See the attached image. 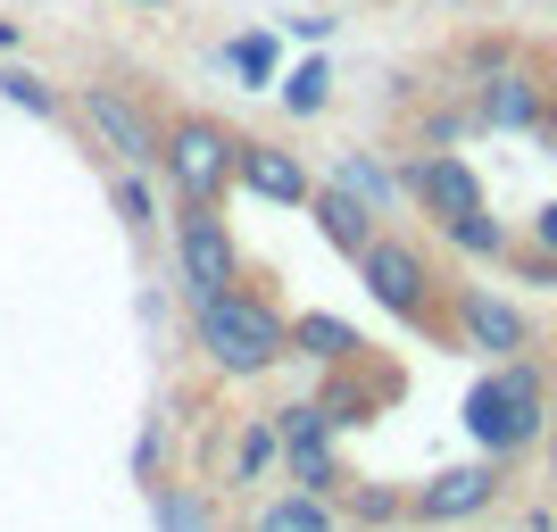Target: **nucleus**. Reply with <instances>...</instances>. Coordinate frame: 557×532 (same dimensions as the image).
<instances>
[{"instance_id":"obj_1","label":"nucleus","mask_w":557,"mask_h":532,"mask_svg":"<svg viewBox=\"0 0 557 532\" xmlns=\"http://www.w3.org/2000/svg\"><path fill=\"white\" fill-rule=\"evenodd\" d=\"M191 333H200V358H209L225 383H258L267 367L292 358V317H283L267 292H250V283L191 300Z\"/></svg>"},{"instance_id":"obj_2","label":"nucleus","mask_w":557,"mask_h":532,"mask_svg":"<svg viewBox=\"0 0 557 532\" xmlns=\"http://www.w3.org/2000/svg\"><path fill=\"white\" fill-rule=\"evenodd\" d=\"M466 433L483 441V458H516V449H533L549 433V374L516 349L499 367L466 392Z\"/></svg>"},{"instance_id":"obj_3","label":"nucleus","mask_w":557,"mask_h":532,"mask_svg":"<svg viewBox=\"0 0 557 532\" xmlns=\"http://www.w3.org/2000/svg\"><path fill=\"white\" fill-rule=\"evenodd\" d=\"M233 159H242V134L216 125V116H200V109H184V116L159 125V166L175 175L184 200H225L233 191Z\"/></svg>"},{"instance_id":"obj_4","label":"nucleus","mask_w":557,"mask_h":532,"mask_svg":"<svg viewBox=\"0 0 557 532\" xmlns=\"http://www.w3.org/2000/svg\"><path fill=\"white\" fill-rule=\"evenodd\" d=\"M358 283H367L374 308H392L399 324H442V292H433V267H424L417 242L374 233L367 250H358Z\"/></svg>"},{"instance_id":"obj_5","label":"nucleus","mask_w":557,"mask_h":532,"mask_svg":"<svg viewBox=\"0 0 557 532\" xmlns=\"http://www.w3.org/2000/svg\"><path fill=\"white\" fill-rule=\"evenodd\" d=\"M75 125H84L92 150H109L116 166H150L159 159V116L141 109L125 84H84V92H75Z\"/></svg>"},{"instance_id":"obj_6","label":"nucleus","mask_w":557,"mask_h":532,"mask_svg":"<svg viewBox=\"0 0 557 532\" xmlns=\"http://www.w3.org/2000/svg\"><path fill=\"white\" fill-rule=\"evenodd\" d=\"M175 267H184L191 300L242 283V250H233V225L216 216V200H184V216H175Z\"/></svg>"},{"instance_id":"obj_7","label":"nucleus","mask_w":557,"mask_h":532,"mask_svg":"<svg viewBox=\"0 0 557 532\" xmlns=\"http://www.w3.org/2000/svg\"><path fill=\"white\" fill-rule=\"evenodd\" d=\"M499 491H508L499 458H474V466H449V474H433V483L408 499V516H417V524H466V516H483Z\"/></svg>"},{"instance_id":"obj_8","label":"nucleus","mask_w":557,"mask_h":532,"mask_svg":"<svg viewBox=\"0 0 557 532\" xmlns=\"http://www.w3.org/2000/svg\"><path fill=\"white\" fill-rule=\"evenodd\" d=\"M474 116H483L491 134H541L549 125V84L533 67H491L474 84Z\"/></svg>"},{"instance_id":"obj_9","label":"nucleus","mask_w":557,"mask_h":532,"mask_svg":"<svg viewBox=\"0 0 557 532\" xmlns=\"http://www.w3.org/2000/svg\"><path fill=\"white\" fill-rule=\"evenodd\" d=\"M399 191H408V200H417L433 225H449V216H466V209H483V184H474V166L449 159V150H424V159H408Z\"/></svg>"},{"instance_id":"obj_10","label":"nucleus","mask_w":557,"mask_h":532,"mask_svg":"<svg viewBox=\"0 0 557 532\" xmlns=\"http://www.w3.org/2000/svg\"><path fill=\"white\" fill-rule=\"evenodd\" d=\"M449 324H458V342L483 349V358H516V349H533V317H524L516 300H499V292H458Z\"/></svg>"},{"instance_id":"obj_11","label":"nucleus","mask_w":557,"mask_h":532,"mask_svg":"<svg viewBox=\"0 0 557 532\" xmlns=\"http://www.w3.org/2000/svg\"><path fill=\"white\" fill-rule=\"evenodd\" d=\"M233 184L258 191V200H275V209H308V166L292 159V150H275V141H242V159H233Z\"/></svg>"},{"instance_id":"obj_12","label":"nucleus","mask_w":557,"mask_h":532,"mask_svg":"<svg viewBox=\"0 0 557 532\" xmlns=\"http://www.w3.org/2000/svg\"><path fill=\"white\" fill-rule=\"evenodd\" d=\"M308 216H317V233H325V242H333L342 258H358V250L374 242V233H383V225H374V209H367V200H358L349 184H325V191H308Z\"/></svg>"},{"instance_id":"obj_13","label":"nucleus","mask_w":557,"mask_h":532,"mask_svg":"<svg viewBox=\"0 0 557 532\" xmlns=\"http://www.w3.org/2000/svg\"><path fill=\"white\" fill-rule=\"evenodd\" d=\"M292 349L300 358H317V367H358V333H349L342 317H292Z\"/></svg>"},{"instance_id":"obj_14","label":"nucleus","mask_w":557,"mask_h":532,"mask_svg":"<svg viewBox=\"0 0 557 532\" xmlns=\"http://www.w3.org/2000/svg\"><path fill=\"white\" fill-rule=\"evenodd\" d=\"M283 458H292V483H300L308 499H333V491L349 483V474H342V458H333V441H292Z\"/></svg>"},{"instance_id":"obj_15","label":"nucleus","mask_w":557,"mask_h":532,"mask_svg":"<svg viewBox=\"0 0 557 532\" xmlns=\"http://www.w3.org/2000/svg\"><path fill=\"white\" fill-rule=\"evenodd\" d=\"M150 508H159V532H216L209 499L191 483H150Z\"/></svg>"},{"instance_id":"obj_16","label":"nucleus","mask_w":557,"mask_h":532,"mask_svg":"<svg viewBox=\"0 0 557 532\" xmlns=\"http://www.w3.org/2000/svg\"><path fill=\"white\" fill-rule=\"evenodd\" d=\"M449 242H458V250L466 258H508V225H499V216H491V209H466V216H449Z\"/></svg>"},{"instance_id":"obj_17","label":"nucleus","mask_w":557,"mask_h":532,"mask_svg":"<svg viewBox=\"0 0 557 532\" xmlns=\"http://www.w3.org/2000/svg\"><path fill=\"white\" fill-rule=\"evenodd\" d=\"M250 532H333V516H325V499L292 491V499H275V508H258Z\"/></svg>"},{"instance_id":"obj_18","label":"nucleus","mask_w":557,"mask_h":532,"mask_svg":"<svg viewBox=\"0 0 557 532\" xmlns=\"http://www.w3.org/2000/svg\"><path fill=\"white\" fill-rule=\"evenodd\" d=\"M0 100L25 109V116H59V109H67V100L50 92V75H34V67H0Z\"/></svg>"},{"instance_id":"obj_19","label":"nucleus","mask_w":557,"mask_h":532,"mask_svg":"<svg viewBox=\"0 0 557 532\" xmlns=\"http://www.w3.org/2000/svg\"><path fill=\"white\" fill-rule=\"evenodd\" d=\"M275 441H283V449H292V441H333L325 399H292V408H275Z\"/></svg>"},{"instance_id":"obj_20","label":"nucleus","mask_w":557,"mask_h":532,"mask_svg":"<svg viewBox=\"0 0 557 532\" xmlns=\"http://www.w3.org/2000/svg\"><path fill=\"white\" fill-rule=\"evenodd\" d=\"M283 458V441H275V424H250V433L233 441V483H258L267 466Z\"/></svg>"},{"instance_id":"obj_21","label":"nucleus","mask_w":557,"mask_h":532,"mask_svg":"<svg viewBox=\"0 0 557 532\" xmlns=\"http://www.w3.org/2000/svg\"><path fill=\"white\" fill-rule=\"evenodd\" d=\"M342 184L358 191V200H367L374 216H383V209H392V200H399V184H392V175H383V166H374V159H342Z\"/></svg>"},{"instance_id":"obj_22","label":"nucleus","mask_w":557,"mask_h":532,"mask_svg":"<svg viewBox=\"0 0 557 532\" xmlns=\"http://www.w3.org/2000/svg\"><path fill=\"white\" fill-rule=\"evenodd\" d=\"M225 59L250 75V84H275V34H242V42H225Z\"/></svg>"},{"instance_id":"obj_23","label":"nucleus","mask_w":557,"mask_h":532,"mask_svg":"<svg viewBox=\"0 0 557 532\" xmlns=\"http://www.w3.org/2000/svg\"><path fill=\"white\" fill-rule=\"evenodd\" d=\"M325 84H333V75L317 67V59H308V67H292V84H283V109H292V116H317V109H325Z\"/></svg>"},{"instance_id":"obj_24","label":"nucleus","mask_w":557,"mask_h":532,"mask_svg":"<svg viewBox=\"0 0 557 532\" xmlns=\"http://www.w3.org/2000/svg\"><path fill=\"white\" fill-rule=\"evenodd\" d=\"M109 200H116V216H125V225H150V184H141V166H125V175H116Z\"/></svg>"},{"instance_id":"obj_25","label":"nucleus","mask_w":557,"mask_h":532,"mask_svg":"<svg viewBox=\"0 0 557 532\" xmlns=\"http://www.w3.org/2000/svg\"><path fill=\"white\" fill-rule=\"evenodd\" d=\"M349 508H358V524H392V516H408V499H399V491H349Z\"/></svg>"},{"instance_id":"obj_26","label":"nucleus","mask_w":557,"mask_h":532,"mask_svg":"<svg viewBox=\"0 0 557 532\" xmlns=\"http://www.w3.org/2000/svg\"><path fill=\"white\" fill-rule=\"evenodd\" d=\"M159 449H166V424L150 417V424H141V441H134V483H159Z\"/></svg>"},{"instance_id":"obj_27","label":"nucleus","mask_w":557,"mask_h":532,"mask_svg":"<svg viewBox=\"0 0 557 532\" xmlns=\"http://www.w3.org/2000/svg\"><path fill=\"white\" fill-rule=\"evenodd\" d=\"M516 275H524V283H557V250H524V258H516Z\"/></svg>"},{"instance_id":"obj_28","label":"nucleus","mask_w":557,"mask_h":532,"mask_svg":"<svg viewBox=\"0 0 557 532\" xmlns=\"http://www.w3.org/2000/svg\"><path fill=\"white\" fill-rule=\"evenodd\" d=\"M533 250H557V200H549V209H533Z\"/></svg>"},{"instance_id":"obj_29","label":"nucleus","mask_w":557,"mask_h":532,"mask_svg":"<svg viewBox=\"0 0 557 532\" xmlns=\"http://www.w3.org/2000/svg\"><path fill=\"white\" fill-rule=\"evenodd\" d=\"M9 42H17V25H9V17H0V50H9Z\"/></svg>"},{"instance_id":"obj_30","label":"nucleus","mask_w":557,"mask_h":532,"mask_svg":"<svg viewBox=\"0 0 557 532\" xmlns=\"http://www.w3.org/2000/svg\"><path fill=\"white\" fill-rule=\"evenodd\" d=\"M541 134H549V141H557V109H549V125H541Z\"/></svg>"},{"instance_id":"obj_31","label":"nucleus","mask_w":557,"mask_h":532,"mask_svg":"<svg viewBox=\"0 0 557 532\" xmlns=\"http://www.w3.org/2000/svg\"><path fill=\"white\" fill-rule=\"evenodd\" d=\"M549 466H557V424H549Z\"/></svg>"},{"instance_id":"obj_32","label":"nucleus","mask_w":557,"mask_h":532,"mask_svg":"<svg viewBox=\"0 0 557 532\" xmlns=\"http://www.w3.org/2000/svg\"><path fill=\"white\" fill-rule=\"evenodd\" d=\"M134 9H166V0H134Z\"/></svg>"}]
</instances>
